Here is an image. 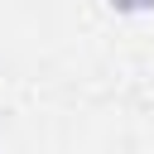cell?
<instances>
[{
  "mask_svg": "<svg viewBox=\"0 0 154 154\" xmlns=\"http://www.w3.org/2000/svg\"><path fill=\"white\" fill-rule=\"evenodd\" d=\"M120 14H140V10H154V0H111Z\"/></svg>",
  "mask_w": 154,
  "mask_h": 154,
  "instance_id": "cell-1",
  "label": "cell"
}]
</instances>
